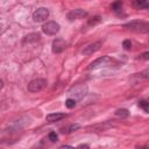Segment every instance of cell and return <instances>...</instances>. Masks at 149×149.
Returning <instances> with one entry per match:
<instances>
[{"mask_svg": "<svg viewBox=\"0 0 149 149\" xmlns=\"http://www.w3.org/2000/svg\"><path fill=\"white\" fill-rule=\"evenodd\" d=\"M123 27L134 31H140V33H147L149 30V24L144 21H130L128 23H125Z\"/></svg>", "mask_w": 149, "mask_h": 149, "instance_id": "obj_1", "label": "cell"}, {"mask_svg": "<svg viewBox=\"0 0 149 149\" xmlns=\"http://www.w3.org/2000/svg\"><path fill=\"white\" fill-rule=\"evenodd\" d=\"M45 86H47V80L42 79V78H37V79L31 80L28 84V91L33 92V93H36V92H40L43 88H45Z\"/></svg>", "mask_w": 149, "mask_h": 149, "instance_id": "obj_2", "label": "cell"}, {"mask_svg": "<svg viewBox=\"0 0 149 149\" xmlns=\"http://www.w3.org/2000/svg\"><path fill=\"white\" fill-rule=\"evenodd\" d=\"M112 62H113V59H112L109 56L99 57V58H97L95 61H93V62L88 65V70H94V69H98V68L107 66V65H109Z\"/></svg>", "mask_w": 149, "mask_h": 149, "instance_id": "obj_3", "label": "cell"}, {"mask_svg": "<svg viewBox=\"0 0 149 149\" xmlns=\"http://www.w3.org/2000/svg\"><path fill=\"white\" fill-rule=\"evenodd\" d=\"M59 28H61L59 24L55 21H48L42 26V30L47 35H56L59 31Z\"/></svg>", "mask_w": 149, "mask_h": 149, "instance_id": "obj_4", "label": "cell"}, {"mask_svg": "<svg viewBox=\"0 0 149 149\" xmlns=\"http://www.w3.org/2000/svg\"><path fill=\"white\" fill-rule=\"evenodd\" d=\"M49 17V10L44 7L37 8L34 13H33V20L35 22H43Z\"/></svg>", "mask_w": 149, "mask_h": 149, "instance_id": "obj_5", "label": "cell"}, {"mask_svg": "<svg viewBox=\"0 0 149 149\" xmlns=\"http://www.w3.org/2000/svg\"><path fill=\"white\" fill-rule=\"evenodd\" d=\"M65 48H66V43H65V41L63 38H56V40H54L52 47H51L54 54H61Z\"/></svg>", "mask_w": 149, "mask_h": 149, "instance_id": "obj_6", "label": "cell"}, {"mask_svg": "<svg viewBox=\"0 0 149 149\" xmlns=\"http://www.w3.org/2000/svg\"><path fill=\"white\" fill-rule=\"evenodd\" d=\"M85 16H87V12L84 10V9H80V8L74 9V10H71L70 13H68V19H69L70 21L78 20V19H83V17H85Z\"/></svg>", "mask_w": 149, "mask_h": 149, "instance_id": "obj_7", "label": "cell"}, {"mask_svg": "<svg viewBox=\"0 0 149 149\" xmlns=\"http://www.w3.org/2000/svg\"><path fill=\"white\" fill-rule=\"evenodd\" d=\"M100 47H101V42H100V41L94 42V43H91V44H88L87 47L84 48L83 54H84V55H92V54H94L95 51H98V50L100 49Z\"/></svg>", "mask_w": 149, "mask_h": 149, "instance_id": "obj_8", "label": "cell"}, {"mask_svg": "<svg viewBox=\"0 0 149 149\" xmlns=\"http://www.w3.org/2000/svg\"><path fill=\"white\" fill-rule=\"evenodd\" d=\"M65 116H66V114H64V113H52V114H48L45 119L49 122H56V121L64 119Z\"/></svg>", "mask_w": 149, "mask_h": 149, "instance_id": "obj_9", "label": "cell"}, {"mask_svg": "<svg viewBox=\"0 0 149 149\" xmlns=\"http://www.w3.org/2000/svg\"><path fill=\"white\" fill-rule=\"evenodd\" d=\"M40 34H37V33H31V34H29V35H27L24 38H23V42L24 43H30V42H36V41H38L40 40Z\"/></svg>", "mask_w": 149, "mask_h": 149, "instance_id": "obj_10", "label": "cell"}, {"mask_svg": "<svg viewBox=\"0 0 149 149\" xmlns=\"http://www.w3.org/2000/svg\"><path fill=\"white\" fill-rule=\"evenodd\" d=\"M111 8H112V10H114L115 13H119V12L122 9V0H116V1H114V2L112 3Z\"/></svg>", "mask_w": 149, "mask_h": 149, "instance_id": "obj_11", "label": "cell"}, {"mask_svg": "<svg viewBox=\"0 0 149 149\" xmlns=\"http://www.w3.org/2000/svg\"><path fill=\"white\" fill-rule=\"evenodd\" d=\"M115 115L119 116V118H127V116L129 115V112H128V109H126V108H120V109H118V111L115 112Z\"/></svg>", "mask_w": 149, "mask_h": 149, "instance_id": "obj_12", "label": "cell"}, {"mask_svg": "<svg viewBox=\"0 0 149 149\" xmlns=\"http://www.w3.org/2000/svg\"><path fill=\"white\" fill-rule=\"evenodd\" d=\"M139 107L142 108L144 111V113H148L149 112V102L147 100H140L139 101Z\"/></svg>", "mask_w": 149, "mask_h": 149, "instance_id": "obj_13", "label": "cell"}, {"mask_svg": "<svg viewBox=\"0 0 149 149\" xmlns=\"http://www.w3.org/2000/svg\"><path fill=\"white\" fill-rule=\"evenodd\" d=\"M135 5H136L139 8H144V9H147V8H148V0H135Z\"/></svg>", "mask_w": 149, "mask_h": 149, "instance_id": "obj_14", "label": "cell"}, {"mask_svg": "<svg viewBox=\"0 0 149 149\" xmlns=\"http://www.w3.org/2000/svg\"><path fill=\"white\" fill-rule=\"evenodd\" d=\"M100 21H101V17H100L99 15H95V16H93L92 19L88 20V26H95V24H98Z\"/></svg>", "mask_w": 149, "mask_h": 149, "instance_id": "obj_15", "label": "cell"}, {"mask_svg": "<svg viewBox=\"0 0 149 149\" xmlns=\"http://www.w3.org/2000/svg\"><path fill=\"white\" fill-rule=\"evenodd\" d=\"M65 106H66L68 108H73V107H76V100L72 99V98L66 99V100H65Z\"/></svg>", "mask_w": 149, "mask_h": 149, "instance_id": "obj_16", "label": "cell"}, {"mask_svg": "<svg viewBox=\"0 0 149 149\" xmlns=\"http://www.w3.org/2000/svg\"><path fill=\"white\" fill-rule=\"evenodd\" d=\"M122 47H123L125 50H130L132 49V42H130V40H125L122 42Z\"/></svg>", "mask_w": 149, "mask_h": 149, "instance_id": "obj_17", "label": "cell"}, {"mask_svg": "<svg viewBox=\"0 0 149 149\" xmlns=\"http://www.w3.org/2000/svg\"><path fill=\"white\" fill-rule=\"evenodd\" d=\"M78 128H79V125H71L70 127L66 128V130H62V133H71L76 129H78Z\"/></svg>", "mask_w": 149, "mask_h": 149, "instance_id": "obj_18", "label": "cell"}, {"mask_svg": "<svg viewBox=\"0 0 149 149\" xmlns=\"http://www.w3.org/2000/svg\"><path fill=\"white\" fill-rule=\"evenodd\" d=\"M48 137H49V140H50L51 142H56V141H57V139H58V136H57V134H56L55 132H51V133H49Z\"/></svg>", "mask_w": 149, "mask_h": 149, "instance_id": "obj_19", "label": "cell"}, {"mask_svg": "<svg viewBox=\"0 0 149 149\" xmlns=\"http://www.w3.org/2000/svg\"><path fill=\"white\" fill-rule=\"evenodd\" d=\"M141 58H142V59H144V61H148V59H149V52H148V51L143 52V54L141 55Z\"/></svg>", "mask_w": 149, "mask_h": 149, "instance_id": "obj_20", "label": "cell"}, {"mask_svg": "<svg viewBox=\"0 0 149 149\" xmlns=\"http://www.w3.org/2000/svg\"><path fill=\"white\" fill-rule=\"evenodd\" d=\"M147 73H148V70L143 71V73H142V74H143V77H144V78H148V74H147Z\"/></svg>", "mask_w": 149, "mask_h": 149, "instance_id": "obj_21", "label": "cell"}, {"mask_svg": "<svg viewBox=\"0 0 149 149\" xmlns=\"http://www.w3.org/2000/svg\"><path fill=\"white\" fill-rule=\"evenodd\" d=\"M78 147H79V148H88V146H87V144H79Z\"/></svg>", "mask_w": 149, "mask_h": 149, "instance_id": "obj_22", "label": "cell"}, {"mask_svg": "<svg viewBox=\"0 0 149 149\" xmlns=\"http://www.w3.org/2000/svg\"><path fill=\"white\" fill-rule=\"evenodd\" d=\"M2 87H3V81H2L1 79H0V90H1Z\"/></svg>", "mask_w": 149, "mask_h": 149, "instance_id": "obj_23", "label": "cell"}, {"mask_svg": "<svg viewBox=\"0 0 149 149\" xmlns=\"http://www.w3.org/2000/svg\"><path fill=\"white\" fill-rule=\"evenodd\" d=\"M0 29H1V24H0Z\"/></svg>", "mask_w": 149, "mask_h": 149, "instance_id": "obj_24", "label": "cell"}]
</instances>
